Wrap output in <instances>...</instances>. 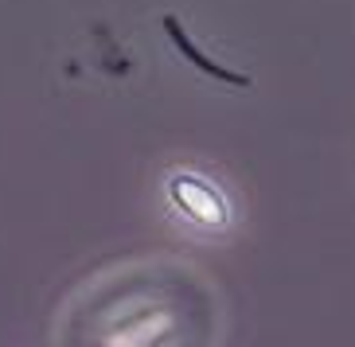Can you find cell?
Returning a JSON list of instances; mask_svg holds the SVG:
<instances>
[{"label":"cell","instance_id":"cell-1","mask_svg":"<svg viewBox=\"0 0 355 347\" xmlns=\"http://www.w3.org/2000/svg\"><path fill=\"white\" fill-rule=\"evenodd\" d=\"M164 32H168V39L176 43V51L184 55V59H188L191 66H199V71H203V74H211L215 82H230V86H250V78H246V74L230 71V66H219V63H215V59H211V55H203V51H199L196 43H191V35L184 32V24L176 20V16H164Z\"/></svg>","mask_w":355,"mask_h":347}]
</instances>
